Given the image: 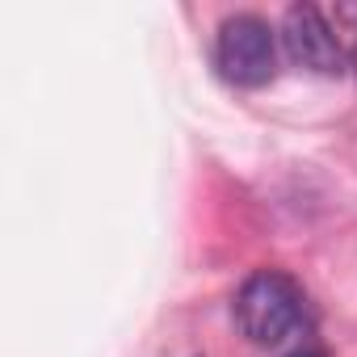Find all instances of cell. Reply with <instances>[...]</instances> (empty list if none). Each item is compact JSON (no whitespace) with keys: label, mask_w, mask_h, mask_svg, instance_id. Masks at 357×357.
<instances>
[{"label":"cell","mask_w":357,"mask_h":357,"mask_svg":"<svg viewBox=\"0 0 357 357\" xmlns=\"http://www.w3.org/2000/svg\"><path fill=\"white\" fill-rule=\"evenodd\" d=\"M286 357H328L319 344H303V349H294V353H286Z\"/></svg>","instance_id":"4"},{"label":"cell","mask_w":357,"mask_h":357,"mask_svg":"<svg viewBox=\"0 0 357 357\" xmlns=\"http://www.w3.org/2000/svg\"><path fill=\"white\" fill-rule=\"evenodd\" d=\"M282 47L298 68H307L315 76H340L344 72V47H340L336 30L328 26V17L315 5H290L286 9Z\"/></svg>","instance_id":"3"},{"label":"cell","mask_w":357,"mask_h":357,"mask_svg":"<svg viewBox=\"0 0 357 357\" xmlns=\"http://www.w3.org/2000/svg\"><path fill=\"white\" fill-rule=\"evenodd\" d=\"M215 68L236 89H261L278 76V34L257 13H236L219 26Z\"/></svg>","instance_id":"2"},{"label":"cell","mask_w":357,"mask_h":357,"mask_svg":"<svg viewBox=\"0 0 357 357\" xmlns=\"http://www.w3.org/2000/svg\"><path fill=\"white\" fill-rule=\"evenodd\" d=\"M236 328L252 344H286L311 328V303L307 290L286 269H257L236 290Z\"/></svg>","instance_id":"1"}]
</instances>
